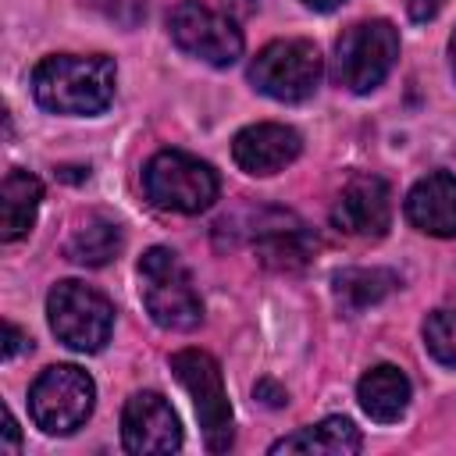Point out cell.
I'll return each instance as SVG.
<instances>
[{
    "label": "cell",
    "instance_id": "obj_10",
    "mask_svg": "<svg viewBox=\"0 0 456 456\" xmlns=\"http://www.w3.org/2000/svg\"><path fill=\"white\" fill-rule=\"evenodd\" d=\"M121 445L135 456L182 449V424L160 392H135L121 410Z\"/></svg>",
    "mask_w": 456,
    "mask_h": 456
},
{
    "label": "cell",
    "instance_id": "obj_23",
    "mask_svg": "<svg viewBox=\"0 0 456 456\" xmlns=\"http://www.w3.org/2000/svg\"><path fill=\"white\" fill-rule=\"evenodd\" d=\"M256 395H260L267 406H281V403H289V395H285L274 381H260V385H256Z\"/></svg>",
    "mask_w": 456,
    "mask_h": 456
},
{
    "label": "cell",
    "instance_id": "obj_6",
    "mask_svg": "<svg viewBox=\"0 0 456 456\" xmlns=\"http://www.w3.org/2000/svg\"><path fill=\"white\" fill-rule=\"evenodd\" d=\"M399 61V32L385 18L349 25L335 43V82L349 93L378 89Z\"/></svg>",
    "mask_w": 456,
    "mask_h": 456
},
{
    "label": "cell",
    "instance_id": "obj_22",
    "mask_svg": "<svg viewBox=\"0 0 456 456\" xmlns=\"http://www.w3.org/2000/svg\"><path fill=\"white\" fill-rule=\"evenodd\" d=\"M4 360H14L18 353H25V349H32V342H28V335H21L14 324H4Z\"/></svg>",
    "mask_w": 456,
    "mask_h": 456
},
{
    "label": "cell",
    "instance_id": "obj_15",
    "mask_svg": "<svg viewBox=\"0 0 456 456\" xmlns=\"http://www.w3.org/2000/svg\"><path fill=\"white\" fill-rule=\"evenodd\" d=\"M39 203H43V182L32 171L11 167L0 185V239L18 242L21 235H28L36 224Z\"/></svg>",
    "mask_w": 456,
    "mask_h": 456
},
{
    "label": "cell",
    "instance_id": "obj_27",
    "mask_svg": "<svg viewBox=\"0 0 456 456\" xmlns=\"http://www.w3.org/2000/svg\"><path fill=\"white\" fill-rule=\"evenodd\" d=\"M449 61H452V75H456V28H452V39H449Z\"/></svg>",
    "mask_w": 456,
    "mask_h": 456
},
{
    "label": "cell",
    "instance_id": "obj_2",
    "mask_svg": "<svg viewBox=\"0 0 456 456\" xmlns=\"http://www.w3.org/2000/svg\"><path fill=\"white\" fill-rule=\"evenodd\" d=\"M139 296L150 321L164 331H192L203 321L192 274L167 246H153L139 256Z\"/></svg>",
    "mask_w": 456,
    "mask_h": 456
},
{
    "label": "cell",
    "instance_id": "obj_14",
    "mask_svg": "<svg viewBox=\"0 0 456 456\" xmlns=\"http://www.w3.org/2000/svg\"><path fill=\"white\" fill-rule=\"evenodd\" d=\"M410 378L395 367V363H378L370 367L360 381H356V399H360V410L378 420V424H392L406 413L410 406Z\"/></svg>",
    "mask_w": 456,
    "mask_h": 456
},
{
    "label": "cell",
    "instance_id": "obj_21",
    "mask_svg": "<svg viewBox=\"0 0 456 456\" xmlns=\"http://www.w3.org/2000/svg\"><path fill=\"white\" fill-rule=\"evenodd\" d=\"M445 4H449V0H403L406 14H410L413 21H431Z\"/></svg>",
    "mask_w": 456,
    "mask_h": 456
},
{
    "label": "cell",
    "instance_id": "obj_17",
    "mask_svg": "<svg viewBox=\"0 0 456 456\" xmlns=\"http://www.w3.org/2000/svg\"><path fill=\"white\" fill-rule=\"evenodd\" d=\"M121 224L103 217V214H86V221L71 232L68 239V260L86 264V267H103L107 260H114L121 253Z\"/></svg>",
    "mask_w": 456,
    "mask_h": 456
},
{
    "label": "cell",
    "instance_id": "obj_28",
    "mask_svg": "<svg viewBox=\"0 0 456 456\" xmlns=\"http://www.w3.org/2000/svg\"><path fill=\"white\" fill-rule=\"evenodd\" d=\"M86 4H103V0H86Z\"/></svg>",
    "mask_w": 456,
    "mask_h": 456
},
{
    "label": "cell",
    "instance_id": "obj_9",
    "mask_svg": "<svg viewBox=\"0 0 456 456\" xmlns=\"http://www.w3.org/2000/svg\"><path fill=\"white\" fill-rule=\"evenodd\" d=\"M167 32L182 53H189L210 68H232L242 57L239 25L228 14H221L200 0L175 4L171 18H167Z\"/></svg>",
    "mask_w": 456,
    "mask_h": 456
},
{
    "label": "cell",
    "instance_id": "obj_8",
    "mask_svg": "<svg viewBox=\"0 0 456 456\" xmlns=\"http://www.w3.org/2000/svg\"><path fill=\"white\" fill-rule=\"evenodd\" d=\"M96 385L75 363L46 367L28 388V413L46 435H71L93 413Z\"/></svg>",
    "mask_w": 456,
    "mask_h": 456
},
{
    "label": "cell",
    "instance_id": "obj_16",
    "mask_svg": "<svg viewBox=\"0 0 456 456\" xmlns=\"http://www.w3.org/2000/svg\"><path fill=\"white\" fill-rule=\"evenodd\" d=\"M360 449H363V438L349 417H324L271 445V452H321V456H353Z\"/></svg>",
    "mask_w": 456,
    "mask_h": 456
},
{
    "label": "cell",
    "instance_id": "obj_26",
    "mask_svg": "<svg viewBox=\"0 0 456 456\" xmlns=\"http://www.w3.org/2000/svg\"><path fill=\"white\" fill-rule=\"evenodd\" d=\"M235 4V11H242V14H249L253 7H256V0H232Z\"/></svg>",
    "mask_w": 456,
    "mask_h": 456
},
{
    "label": "cell",
    "instance_id": "obj_4",
    "mask_svg": "<svg viewBox=\"0 0 456 456\" xmlns=\"http://www.w3.org/2000/svg\"><path fill=\"white\" fill-rule=\"evenodd\" d=\"M46 321L50 331L75 353H96L107 346L114 331V306L103 292L86 281H57L46 296Z\"/></svg>",
    "mask_w": 456,
    "mask_h": 456
},
{
    "label": "cell",
    "instance_id": "obj_3",
    "mask_svg": "<svg viewBox=\"0 0 456 456\" xmlns=\"http://www.w3.org/2000/svg\"><path fill=\"white\" fill-rule=\"evenodd\" d=\"M146 200L171 214H203L217 200V171L182 150H160L142 167Z\"/></svg>",
    "mask_w": 456,
    "mask_h": 456
},
{
    "label": "cell",
    "instance_id": "obj_12",
    "mask_svg": "<svg viewBox=\"0 0 456 456\" xmlns=\"http://www.w3.org/2000/svg\"><path fill=\"white\" fill-rule=\"evenodd\" d=\"M303 150V139L296 128L278 125V121H256L246 125L242 132H235L232 139V157L246 175H278L285 171Z\"/></svg>",
    "mask_w": 456,
    "mask_h": 456
},
{
    "label": "cell",
    "instance_id": "obj_24",
    "mask_svg": "<svg viewBox=\"0 0 456 456\" xmlns=\"http://www.w3.org/2000/svg\"><path fill=\"white\" fill-rule=\"evenodd\" d=\"M21 445V435H18V424H14V417H11V410H4V449L7 452H14Z\"/></svg>",
    "mask_w": 456,
    "mask_h": 456
},
{
    "label": "cell",
    "instance_id": "obj_20",
    "mask_svg": "<svg viewBox=\"0 0 456 456\" xmlns=\"http://www.w3.org/2000/svg\"><path fill=\"white\" fill-rule=\"evenodd\" d=\"M424 346H428V353L442 367L456 370V303L438 306V310L428 314V321H424Z\"/></svg>",
    "mask_w": 456,
    "mask_h": 456
},
{
    "label": "cell",
    "instance_id": "obj_13",
    "mask_svg": "<svg viewBox=\"0 0 456 456\" xmlns=\"http://www.w3.org/2000/svg\"><path fill=\"white\" fill-rule=\"evenodd\" d=\"M406 221L435 239L456 235V175L431 171L406 192Z\"/></svg>",
    "mask_w": 456,
    "mask_h": 456
},
{
    "label": "cell",
    "instance_id": "obj_7",
    "mask_svg": "<svg viewBox=\"0 0 456 456\" xmlns=\"http://www.w3.org/2000/svg\"><path fill=\"white\" fill-rule=\"evenodd\" d=\"M321 75H324V64L310 39H274L249 64L253 89L278 103H299L314 96L321 86Z\"/></svg>",
    "mask_w": 456,
    "mask_h": 456
},
{
    "label": "cell",
    "instance_id": "obj_18",
    "mask_svg": "<svg viewBox=\"0 0 456 456\" xmlns=\"http://www.w3.org/2000/svg\"><path fill=\"white\" fill-rule=\"evenodd\" d=\"M392 289H395V274L381 267H349L335 274V299L346 314H360L381 303Z\"/></svg>",
    "mask_w": 456,
    "mask_h": 456
},
{
    "label": "cell",
    "instance_id": "obj_11",
    "mask_svg": "<svg viewBox=\"0 0 456 456\" xmlns=\"http://www.w3.org/2000/svg\"><path fill=\"white\" fill-rule=\"evenodd\" d=\"M331 224L353 239H381L392 224V192L385 178L353 175L331 207Z\"/></svg>",
    "mask_w": 456,
    "mask_h": 456
},
{
    "label": "cell",
    "instance_id": "obj_1",
    "mask_svg": "<svg viewBox=\"0 0 456 456\" xmlns=\"http://www.w3.org/2000/svg\"><path fill=\"white\" fill-rule=\"evenodd\" d=\"M118 68L103 53H53L32 71V96L50 114L89 118L110 107Z\"/></svg>",
    "mask_w": 456,
    "mask_h": 456
},
{
    "label": "cell",
    "instance_id": "obj_25",
    "mask_svg": "<svg viewBox=\"0 0 456 456\" xmlns=\"http://www.w3.org/2000/svg\"><path fill=\"white\" fill-rule=\"evenodd\" d=\"M310 11H335V7H342L346 0H303Z\"/></svg>",
    "mask_w": 456,
    "mask_h": 456
},
{
    "label": "cell",
    "instance_id": "obj_19",
    "mask_svg": "<svg viewBox=\"0 0 456 456\" xmlns=\"http://www.w3.org/2000/svg\"><path fill=\"white\" fill-rule=\"evenodd\" d=\"M260 253H264V260L274 264V267H296V264L306 260L310 239H306L303 224H296V228L274 224V228H267V232L260 235Z\"/></svg>",
    "mask_w": 456,
    "mask_h": 456
},
{
    "label": "cell",
    "instance_id": "obj_5",
    "mask_svg": "<svg viewBox=\"0 0 456 456\" xmlns=\"http://www.w3.org/2000/svg\"><path fill=\"white\" fill-rule=\"evenodd\" d=\"M171 370L178 378V385L189 392L196 420L203 428V442L210 452H228L235 442V417H232V403L224 392V378H221V363L203 353V349H178L171 356Z\"/></svg>",
    "mask_w": 456,
    "mask_h": 456
}]
</instances>
